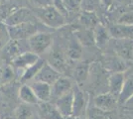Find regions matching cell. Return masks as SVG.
I'll use <instances>...</instances> for the list:
<instances>
[{"label":"cell","mask_w":133,"mask_h":119,"mask_svg":"<svg viewBox=\"0 0 133 119\" xmlns=\"http://www.w3.org/2000/svg\"><path fill=\"white\" fill-rule=\"evenodd\" d=\"M92 32H94V43L98 49L103 50L107 46H109V43L112 38H111L108 27L104 26L102 23H99L94 27Z\"/></svg>","instance_id":"13"},{"label":"cell","mask_w":133,"mask_h":119,"mask_svg":"<svg viewBox=\"0 0 133 119\" xmlns=\"http://www.w3.org/2000/svg\"><path fill=\"white\" fill-rule=\"evenodd\" d=\"M124 83V72L113 73L108 75L107 79V91L119 99Z\"/></svg>","instance_id":"19"},{"label":"cell","mask_w":133,"mask_h":119,"mask_svg":"<svg viewBox=\"0 0 133 119\" xmlns=\"http://www.w3.org/2000/svg\"><path fill=\"white\" fill-rule=\"evenodd\" d=\"M109 44L114 55L133 66V39H111Z\"/></svg>","instance_id":"2"},{"label":"cell","mask_w":133,"mask_h":119,"mask_svg":"<svg viewBox=\"0 0 133 119\" xmlns=\"http://www.w3.org/2000/svg\"><path fill=\"white\" fill-rule=\"evenodd\" d=\"M28 51H30L28 40H10L1 52L7 60L12 62L19 55Z\"/></svg>","instance_id":"8"},{"label":"cell","mask_w":133,"mask_h":119,"mask_svg":"<svg viewBox=\"0 0 133 119\" xmlns=\"http://www.w3.org/2000/svg\"><path fill=\"white\" fill-rule=\"evenodd\" d=\"M31 5L34 6V8H43L46 6L53 5L52 0H28Z\"/></svg>","instance_id":"33"},{"label":"cell","mask_w":133,"mask_h":119,"mask_svg":"<svg viewBox=\"0 0 133 119\" xmlns=\"http://www.w3.org/2000/svg\"><path fill=\"white\" fill-rule=\"evenodd\" d=\"M117 24L133 25V11H124L117 18Z\"/></svg>","instance_id":"32"},{"label":"cell","mask_w":133,"mask_h":119,"mask_svg":"<svg viewBox=\"0 0 133 119\" xmlns=\"http://www.w3.org/2000/svg\"><path fill=\"white\" fill-rule=\"evenodd\" d=\"M40 58L38 55L34 54L33 52L28 51L19 55L17 58H15L11 62V66L15 69H20V71H26L29 67L33 66L35 62H38Z\"/></svg>","instance_id":"14"},{"label":"cell","mask_w":133,"mask_h":119,"mask_svg":"<svg viewBox=\"0 0 133 119\" xmlns=\"http://www.w3.org/2000/svg\"><path fill=\"white\" fill-rule=\"evenodd\" d=\"M18 96L23 103L28 105H38L40 103L39 99L37 98L30 85L23 83L18 90Z\"/></svg>","instance_id":"23"},{"label":"cell","mask_w":133,"mask_h":119,"mask_svg":"<svg viewBox=\"0 0 133 119\" xmlns=\"http://www.w3.org/2000/svg\"><path fill=\"white\" fill-rule=\"evenodd\" d=\"M78 22L82 25L83 28L90 29V30H94V27L100 23L96 13L85 11L81 12V14L78 16Z\"/></svg>","instance_id":"24"},{"label":"cell","mask_w":133,"mask_h":119,"mask_svg":"<svg viewBox=\"0 0 133 119\" xmlns=\"http://www.w3.org/2000/svg\"><path fill=\"white\" fill-rule=\"evenodd\" d=\"M119 119H133V110L132 109H127L124 113L121 114Z\"/></svg>","instance_id":"35"},{"label":"cell","mask_w":133,"mask_h":119,"mask_svg":"<svg viewBox=\"0 0 133 119\" xmlns=\"http://www.w3.org/2000/svg\"><path fill=\"white\" fill-rule=\"evenodd\" d=\"M124 1H126V0H115V2H124Z\"/></svg>","instance_id":"37"},{"label":"cell","mask_w":133,"mask_h":119,"mask_svg":"<svg viewBox=\"0 0 133 119\" xmlns=\"http://www.w3.org/2000/svg\"><path fill=\"white\" fill-rule=\"evenodd\" d=\"M63 74L59 73L56 68H54L51 65H49L46 62L43 68L40 69V72L37 74L33 80L36 81H41V82H45L50 85H53L58 79L61 78Z\"/></svg>","instance_id":"11"},{"label":"cell","mask_w":133,"mask_h":119,"mask_svg":"<svg viewBox=\"0 0 133 119\" xmlns=\"http://www.w3.org/2000/svg\"><path fill=\"white\" fill-rule=\"evenodd\" d=\"M90 67H91L90 64L87 61H79L77 62L72 72V76L77 85L81 86L89 79V74H90Z\"/></svg>","instance_id":"18"},{"label":"cell","mask_w":133,"mask_h":119,"mask_svg":"<svg viewBox=\"0 0 133 119\" xmlns=\"http://www.w3.org/2000/svg\"><path fill=\"white\" fill-rule=\"evenodd\" d=\"M10 36L8 33V29L4 23H0V52L3 50L6 44L10 41Z\"/></svg>","instance_id":"30"},{"label":"cell","mask_w":133,"mask_h":119,"mask_svg":"<svg viewBox=\"0 0 133 119\" xmlns=\"http://www.w3.org/2000/svg\"><path fill=\"white\" fill-rule=\"evenodd\" d=\"M100 3H101V6L104 7L106 10H109L114 7L115 0H100Z\"/></svg>","instance_id":"34"},{"label":"cell","mask_w":133,"mask_h":119,"mask_svg":"<svg viewBox=\"0 0 133 119\" xmlns=\"http://www.w3.org/2000/svg\"><path fill=\"white\" fill-rule=\"evenodd\" d=\"M100 7H102L100 0H82L81 10L85 12H94L97 14Z\"/></svg>","instance_id":"29"},{"label":"cell","mask_w":133,"mask_h":119,"mask_svg":"<svg viewBox=\"0 0 133 119\" xmlns=\"http://www.w3.org/2000/svg\"><path fill=\"white\" fill-rule=\"evenodd\" d=\"M7 29L11 40H28L38 32H41L39 31L36 21L24 22L10 27L7 26Z\"/></svg>","instance_id":"4"},{"label":"cell","mask_w":133,"mask_h":119,"mask_svg":"<svg viewBox=\"0 0 133 119\" xmlns=\"http://www.w3.org/2000/svg\"><path fill=\"white\" fill-rule=\"evenodd\" d=\"M30 51L36 55H42L49 52L53 46V37L47 32H38L37 34L28 39Z\"/></svg>","instance_id":"3"},{"label":"cell","mask_w":133,"mask_h":119,"mask_svg":"<svg viewBox=\"0 0 133 119\" xmlns=\"http://www.w3.org/2000/svg\"><path fill=\"white\" fill-rule=\"evenodd\" d=\"M118 104H119V99L108 91L98 93L94 98V106L103 112L110 113L114 111Z\"/></svg>","instance_id":"7"},{"label":"cell","mask_w":133,"mask_h":119,"mask_svg":"<svg viewBox=\"0 0 133 119\" xmlns=\"http://www.w3.org/2000/svg\"><path fill=\"white\" fill-rule=\"evenodd\" d=\"M14 68L12 66L5 65L0 67V81L1 83L6 85V83H10L13 79H14Z\"/></svg>","instance_id":"28"},{"label":"cell","mask_w":133,"mask_h":119,"mask_svg":"<svg viewBox=\"0 0 133 119\" xmlns=\"http://www.w3.org/2000/svg\"><path fill=\"white\" fill-rule=\"evenodd\" d=\"M124 106L127 108V109H132L133 110V96L124 104Z\"/></svg>","instance_id":"36"},{"label":"cell","mask_w":133,"mask_h":119,"mask_svg":"<svg viewBox=\"0 0 133 119\" xmlns=\"http://www.w3.org/2000/svg\"><path fill=\"white\" fill-rule=\"evenodd\" d=\"M34 111L31 105L25 103L20 104L14 111V118L15 119H33Z\"/></svg>","instance_id":"27"},{"label":"cell","mask_w":133,"mask_h":119,"mask_svg":"<svg viewBox=\"0 0 133 119\" xmlns=\"http://www.w3.org/2000/svg\"><path fill=\"white\" fill-rule=\"evenodd\" d=\"M129 67L128 64L122 61L120 58H118L116 55H106L103 58V68L106 71L110 72L111 74L113 73H123Z\"/></svg>","instance_id":"15"},{"label":"cell","mask_w":133,"mask_h":119,"mask_svg":"<svg viewBox=\"0 0 133 119\" xmlns=\"http://www.w3.org/2000/svg\"><path fill=\"white\" fill-rule=\"evenodd\" d=\"M66 12H78L81 10L82 0H62Z\"/></svg>","instance_id":"31"},{"label":"cell","mask_w":133,"mask_h":119,"mask_svg":"<svg viewBox=\"0 0 133 119\" xmlns=\"http://www.w3.org/2000/svg\"><path fill=\"white\" fill-rule=\"evenodd\" d=\"M112 39H133V25L111 24L108 27Z\"/></svg>","instance_id":"20"},{"label":"cell","mask_w":133,"mask_h":119,"mask_svg":"<svg viewBox=\"0 0 133 119\" xmlns=\"http://www.w3.org/2000/svg\"><path fill=\"white\" fill-rule=\"evenodd\" d=\"M46 62L62 74L66 73L69 66V59L66 57V53L58 46H52V48L48 52V58Z\"/></svg>","instance_id":"5"},{"label":"cell","mask_w":133,"mask_h":119,"mask_svg":"<svg viewBox=\"0 0 133 119\" xmlns=\"http://www.w3.org/2000/svg\"><path fill=\"white\" fill-rule=\"evenodd\" d=\"M58 110L60 111L62 116L64 118H70L72 117V111H74V89L66 93L65 95L58 98L55 102Z\"/></svg>","instance_id":"12"},{"label":"cell","mask_w":133,"mask_h":119,"mask_svg":"<svg viewBox=\"0 0 133 119\" xmlns=\"http://www.w3.org/2000/svg\"><path fill=\"white\" fill-rule=\"evenodd\" d=\"M45 62H46V61L39 59L38 62H35L33 66L29 67L26 71H24L22 75H21V81L23 83H25L26 81H29V80H33L35 79V76L37 75V74L40 72V69L43 68Z\"/></svg>","instance_id":"26"},{"label":"cell","mask_w":133,"mask_h":119,"mask_svg":"<svg viewBox=\"0 0 133 119\" xmlns=\"http://www.w3.org/2000/svg\"><path fill=\"white\" fill-rule=\"evenodd\" d=\"M75 36L77 37V39L81 42V44L84 47H91V46H95L94 43V32L90 29H85L82 28L75 32Z\"/></svg>","instance_id":"25"},{"label":"cell","mask_w":133,"mask_h":119,"mask_svg":"<svg viewBox=\"0 0 133 119\" xmlns=\"http://www.w3.org/2000/svg\"><path fill=\"white\" fill-rule=\"evenodd\" d=\"M37 106L39 119H64L54 102H40Z\"/></svg>","instance_id":"16"},{"label":"cell","mask_w":133,"mask_h":119,"mask_svg":"<svg viewBox=\"0 0 133 119\" xmlns=\"http://www.w3.org/2000/svg\"><path fill=\"white\" fill-rule=\"evenodd\" d=\"M83 46L77 39L75 35H72L69 40V44L66 47V57L69 61H79L83 57Z\"/></svg>","instance_id":"22"},{"label":"cell","mask_w":133,"mask_h":119,"mask_svg":"<svg viewBox=\"0 0 133 119\" xmlns=\"http://www.w3.org/2000/svg\"><path fill=\"white\" fill-rule=\"evenodd\" d=\"M64 119H72V117H70V118H64Z\"/></svg>","instance_id":"38"},{"label":"cell","mask_w":133,"mask_h":119,"mask_svg":"<svg viewBox=\"0 0 133 119\" xmlns=\"http://www.w3.org/2000/svg\"><path fill=\"white\" fill-rule=\"evenodd\" d=\"M75 85H76L72 82V80L70 78L62 75L61 78L52 85L51 100L54 99V102H55L58 98H60L61 96L65 95L66 93H69L70 91H72L75 87Z\"/></svg>","instance_id":"10"},{"label":"cell","mask_w":133,"mask_h":119,"mask_svg":"<svg viewBox=\"0 0 133 119\" xmlns=\"http://www.w3.org/2000/svg\"><path fill=\"white\" fill-rule=\"evenodd\" d=\"M1 2H2V0H0V3H1Z\"/></svg>","instance_id":"39"},{"label":"cell","mask_w":133,"mask_h":119,"mask_svg":"<svg viewBox=\"0 0 133 119\" xmlns=\"http://www.w3.org/2000/svg\"><path fill=\"white\" fill-rule=\"evenodd\" d=\"M0 67H1V66H0Z\"/></svg>","instance_id":"40"},{"label":"cell","mask_w":133,"mask_h":119,"mask_svg":"<svg viewBox=\"0 0 133 119\" xmlns=\"http://www.w3.org/2000/svg\"><path fill=\"white\" fill-rule=\"evenodd\" d=\"M37 18L35 16L34 12H32L30 9L26 7H19L16 10L12 12L8 17L3 20V23L6 26H15L19 25L21 23L29 22V21H36Z\"/></svg>","instance_id":"9"},{"label":"cell","mask_w":133,"mask_h":119,"mask_svg":"<svg viewBox=\"0 0 133 119\" xmlns=\"http://www.w3.org/2000/svg\"><path fill=\"white\" fill-rule=\"evenodd\" d=\"M89 109V94L81 88V86L75 85L74 87V111L72 117H85Z\"/></svg>","instance_id":"6"},{"label":"cell","mask_w":133,"mask_h":119,"mask_svg":"<svg viewBox=\"0 0 133 119\" xmlns=\"http://www.w3.org/2000/svg\"><path fill=\"white\" fill-rule=\"evenodd\" d=\"M34 90L37 98L39 99L40 102H48L51 101L52 97V85L41 82V81H36L34 80L33 82L30 85Z\"/></svg>","instance_id":"21"},{"label":"cell","mask_w":133,"mask_h":119,"mask_svg":"<svg viewBox=\"0 0 133 119\" xmlns=\"http://www.w3.org/2000/svg\"><path fill=\"white\" fill-rule=\"evenodd\" d=\"M34 14L38 21L51 29H59L66 25V16L54 5L34 8Z\"/></svg>","instance_id":"1"},{"label":"cell","mask_w":133,"mask_h":119,"mask_svg":"<svg viewBox=\"0 0 133 119\" xmlns=\"http://www.w3.org/2000/svg\"><path fill=\"white\" fill-rule=\"evenodd\" d=\"M133 96V66L124 72V83L121 94L119 96V103L125 104Z\"/></svg>","instance_id":"17"}]
</instances>
